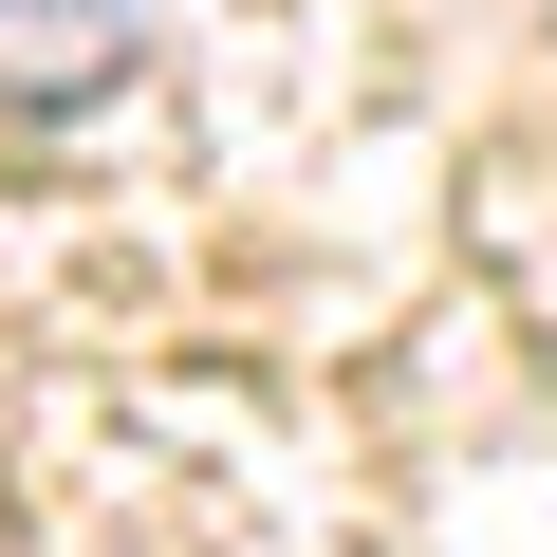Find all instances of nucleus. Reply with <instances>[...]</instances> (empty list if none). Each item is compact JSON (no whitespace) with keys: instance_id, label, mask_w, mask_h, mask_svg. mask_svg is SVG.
Wrapping results in <instances>:
<instances>
[{"instance_id":"f257e3e1","label":"nucleus","mask_w":557,"mask_h":557,"mask_svg":"<svg viewBox=\"0 0 557 557\" xmlns=\"http://www.w3.org/2000/svg\"><path fill=\"white\" fill-rule=\"evenodd\" d=\"M149 75V0H0V94L20 112H94Z\"/></svg>"}]
</instances>
